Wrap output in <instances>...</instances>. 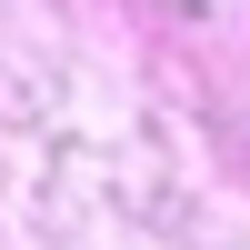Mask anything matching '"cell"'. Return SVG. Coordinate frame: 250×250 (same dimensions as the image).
I'll return each instance as SVG.
<instances>
[]
</instances>
